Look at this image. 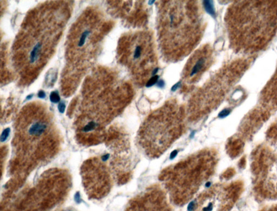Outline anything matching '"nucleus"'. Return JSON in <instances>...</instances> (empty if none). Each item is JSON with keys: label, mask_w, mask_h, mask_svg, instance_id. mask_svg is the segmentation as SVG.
<instances>
[{"label": "nucleus", "mask_w": 277, "mask_h": 211, "mask_svg": "<svg viewBox=\"0 0 277 211\" xmlns=\"http://www.w3.org/2000/svg\"><path fill=\"white\" fill-rule=\"evenodd\" d=\"M124 57L134 80L147 85L156 73L158 60L155 45L148 31L134 32L126 40Z\"/></svg>", "instance_id": "nucleus-6"}, {"label": "nucleus", "mask_w": 277, "mask_h": 211, "mask_svg": "<svg viewBox=\"0 0 277 211\" xmlns=\"http://www.w3.org/2000/svg\"><path fill=\"white\" fill-rule=\"evenodd\" d=\"M50 100L53 103H57L60 101V96L59 93L56 91H53L50 94Z\"/></svg>", "instance_id": "nucleus-15"}, {"label": "nucleus", "mask_w": 277, "mask_h": 211, "mask_svg": "<svg viewBox=\"0 0 277 211\" xmlns=\"http://www.w3.org/2000/svg\"><path fill=\"white\" fill-rule=\"evenodd\" d=\"M90 31L88 29L83 31L79 38V40H78V47H82L85 44L86 39L90 35Z\"/></svg>", "instance_id": "nucleus-14"}, {"label": "nucleus", "mask_w": 277, "mask_h": 211, "mask_svg": "<svg viewBox=\"0 0 277 211\" xmlns=\"http://www.w3.org/2000/svg\"><path fill=\"white\" fill-rule=\"evenodd\" d=\"M168 196L160 186L149 187L130 201L127 211H173Z\"/></svg>", "instance_id": "nucleus-9"}, {"label": "nucleus", "mask_w": 277, "mask_h": 211, "mask_svg": "<svg viewBox=\"0 0 277 211\" xmlns=\"http://www.w3.org/2000/svg\"><path fill=\"white\" fill-rule=\"evenodd\" d=\"M254 162L256 189L266 199L277 198V154L264 150Z\"/></svg>", "instance_id": "nucleus-8"}, {"label": "nucleus", "mask_w": 277, "mask_h": 211, "mask_svg": "<svg viewBox=\"0 0 277 211\" xmlns=\"http://www.w3.org/2000/svg\"><path fill=\"white\" fill-rule=\"evenodd\" d=\"M211 2H212L211 1H205V3H204V4L205 5V7L206 10L210 13L212 14V13H214V11H213L212 4L211 3Z\"/></svg>", "instance_id": "nucleus-18"}, {"label": "nucleus", "mask_w": 277, "mask_h": 211, "mask_svg": "<svg viewBox=\"0 0 277 211\" xmlns=\"http://www.w3.org/2000/svg\"><path fill=\"white\" fill-rule=\"evenodd\" d=\"M213 62V50L210 45L200 48L187 61L182 73V80L186 84L192 85L201 78Z\"/></svg>", "instance_id": "nucleus-10"}, {"label": "nucleus", "mask_w": 277, "mask_h": 211, "mask_svg": "<svg viewBox=\"0 0 277 211\" xmlns=\"http://www.w3.org/2000/svg\"><path fill=\"white\" fill-rule=\"evenodd\" d=\"M108 157H109V154H106V155H105L104 157H102V160L104 161H106L108 159Z\"/></svg>", "instance_id": "nucleus-24"}, {"label": "nucleus", "mask_w": 277, "mask_h": 211, "mask_svg": "<svg viewBox=\"0 0 277 211\" xmlns=\"http://www.w3.org/2000/svg\"><path fill=\"white\" fill-rule=\"evenodd\" d=\"M218 161L216 150L205 148L164 169L159 178L170 200L179 206L190 202L213 176Z\"/></svg>", "instance_id": "nucleus-3"}, {"label": "nucleus", "mask_w": 277, "mask_h": 211, "mask_svg": "<svg viewBox=\"0 0 277 211\" xmlns=\"http://www.w3.org/2000/svg\"><path fill=\"white\" fill-rule=\"evenodd\" d=\"M186 118V110L173 101L153 111L138 131L139 148L149 158H158L185 132Z\"/></svg>", "instance_id": "nucleus-4"}, {"label": "nucleus", "mask_w": 277, "mask_h": 211, "mask_svg": "<svg viewBox=\"0 0 277 211\" xmlns=\"http://www.w3.org/2000/svg\"><path fill=\"white\" fill-rule=\"evenodd\" d=\"M249 64L247 60H239L218 72L213 79L190 98L186 110L187 118L197 120L215 109L244 73Z\"/></svg>", "instance_id": "nucleus-5"}, {"label": "nucleus", "mask_w": 277, "mask_h": 211, "mask_svg": "<svg viewBox=\"0 0 277 211\" xmlns=\"http://www.w3.org/2000/svg\"><path fill=\"white\" fill-rule=\"evenodd\" d=\"M262 97L266 104L277 107V69L272 78L263 90Z\"/></svg>", "instance_id": "nucleus-11"}, {"label": "nucleus", "mask_w": 277, "mask_h": 211, "mask_svg": "<svg viewBox=\"0 0 277 211\" xmlns=\"http://www.w3.org/2000/svg\"><path fill=\"white\" fill-rule=\"evenodd\" d=\"M238 183L217 184L201 193L190 211H229L239 197Z\"/></svg>", "instance_id": "nucleus-7"}, {"label": "nucleus", "mask_w": 277, "mask_h": 211, "mask_svg": "<svg viewBox=\"0 0 277 211\" xmlns=\"http://www.w3.org/2000/svg\"><path fill=\"white\" fill-rule=\"evenodd\" d=\"M33 96V94H30V95H28L27 97V100H29L32 98V97Z\"/></svg>", "instance_id": "nucleus-25"}, {"label": "nucleus", "mask_w": 277, "mask_h": 211, "mask_svg": "<svg viewBox=\"0 0 277 211\" xmlns=\"http://www.w3.org/2000/svg\"><path fill=\"white\" fill-rule=\"evenodd\" d=\"M80 197L79 193H77L76 195H75V200H76V202H78L80 201Z\"/></svg>", "instance_id": "nucleus-23"}, {"label": "nucleus", "mask_w": 277, "mask_h": 211, "mask_svg": "<svg viewBox=\"0 0 277 211\" xmlns=\"http://www.w3.org/2000/svg\"><path fill=\"white\" fill-rule=\"evenodd\" d=\"M229 113H230V111L229 110L225 109V110H224L223 111H221L220 113V116H221V117H225V116H227L228 115Z\"/></svg>", "instance_id": "nucleus-21"}, {"label": "nucleus", "mask_w": 277, "mask_h": 211, "mask_svg": "<svg viewBox=\"0 0 277 211\" xmlns=\"http://www.w3.org/2000/svg\"><path fill=\"white\" fill-rule=\"evenodd\" d=\"M225 22L231 45L251 54L262 50L277 31V1H239L228 7Z\"/></svg>", "instance_id": "nucleus-2"}, {"label": "nucleus", "mask_w": 277, "mask_h": 211, "mask_svg": "<svg viewBox=\"0 0 277 211\" xmlns=\"http://www.w3.org/2000/svg\"><path fill=\"white\" fill-rule=\"evenodd\" d=\"M38 96L41 99H44L46 96L45 92L43 90H40L38 93Z\"/></svg>", "instance_id": "nucleus-22"}, {"label": "nucleus", "mask_w": 277, "mask_h": 211, "mask_svg": "<svg viewBox=\"0 0 277 211\" xmlns=\"http://www.w3.org/2000/svg\"><path fill=\"white\" fill-rule=\"evenodd\" d=\"M42 48V45L40 42H38L37 44H36L35 46L34 47L33 49L31 51V54H30V62L31 64H34L35 62L36 61L38 60L39 57V54L40 53Z\"/></svg>", "instance_id": "nucleus-13"}, {"label": "nucleus", "mask_w": 277, "mask_h": 211, "mask_svg": "<svg viewBox=\"0 0 277 211\" xmlns=\"http://www.w3.org/2000/svg\"><path fill=\"white\" fill-rule=\"evenodd\" d=\"M10 131V129L9 128H6L3 131L1 136V138H0L1 141L2 142H3L7 140L8 136L9 135Z\"/></svg>", "instance_id": "nucleus-17"}, {"label": "nucleus", "mask_w": 277, "mask_h": 211, "mask_svg": "<svg viewBox=\"0 0 277 211\" xmlns=\"http://www.w3.org/2000/svg\"><path fill=\"white\" fill-rule=\"evenodd\" d=\"M202 12L195 1H162L158 35L161 52L167 60H181L198 45L204 31Z\"/></svg>", "instance_id": "nucleus-1"}, {"label": "nucleus", "mask_w": 277, "mask_h": 211, "mask_svg": "<svg viewBox=\"0 0 277 211\" xmlns=\"http://www.w3.org/2000/svg\"><path fill=\"white\" fill-rule=\"evenodd\" d=\"M261 211H277V204L265 208Z\"/></svg>", "instance_id": "nucleus-20"}, {"label": "nucleus", "mask_w": 277, "mask_h": 211, "mask_svg": "<svg viewBox=\"0 0 277 211\" xmlns=\"http://www.w3.org/2000/svg\"><path fill=\"white\" fill-rule=\"evenodd\" d=\"M96 126H97V124L94 122H93V121L89 122L87 125H86L83 127V132H90V131H93L95 128Z\"/></svg>", "instance_id": "nucleus-16"}, {"label": "nucleus", "mask_w": 277, "mask_h": 211, "mask_svg": "<svg viewBox=\"0 0 277 211\" xmlns=\"http://www.w3.org/2000/svg\"><path fill=\"white\" fill-rule=\"evenodd\" d=\"M65 108H66V104H64V102L61 101L60 102L59 104L58 105V109L61 113H64L65 111Z\"/></svg>", "instance_id": "nucleus-19"}, {"label": "nucleus", "mask_w": 277, "mask_h": 211, "mask_svg": "<svg viewBox=\"0 0 277 211\" xmlns=\"http://www.w3.org/2000/svg\"><path fill=\"white\" fill-rule=\"evenodd\" d=\"M47 128V123L42 120H36L31 123L28 133L31 136H39L45 132Z\"/></svg>", "instance_id": "nucleus-12"}]
</instances>
